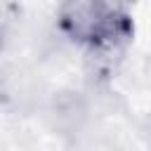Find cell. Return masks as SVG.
<instances>
[{"label":"cell","mask_w":151,"mask_h":151,"mask_svg":"<svg viewBox=\"0 0 151 151\" xmlns=\"http://www.w3.org/2000/svg\"><path fill=\"white\" fill-rule=\"evenodd\" d=\"M59 26L71 40L92 50L113 47L130 35V19L113 0H64Z\"/></svg>","instance_id":"cell-1"}]
</instances>
